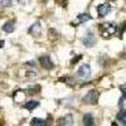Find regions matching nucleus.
Wrapping results in <instances>:
<instances>
[{
	"mask_svg": "<svg viewBox=\"0 0 126 126\" xmlns=\"http://www.w3.org/2000/svg\"><path fill=\"white\" fill-rule=\"evenodd\" d=\"M120 91L122 92V96L126 98V83H125V85H121V86H120Z\"/></svg>",
	"mask_w": 126,
	"mask_h": 126,
	"instance_id": "15",
	"label": "nucleus"
},
{
	"mask_svg": "<svg viewBox=\"0 0 126 126\" xmlns=\"http://www.w3.org/2000/svg\"><path fill=\"white\" fill-rule=\"evenodd\" d=\"M57 124H58V126H71V125L73 124L72 115H66V116H62L61 119H58Z\"/></svg>",
	"mask_w": 126,
	"mask_h": 126,
	"instance_id": "7",
	"label": "nucleus"
},
{
	"mask_svg": "<svg viewBox=\"0 0 126 126\" xmlns=\"http://www.w3.org/2000/svg\"><path fill=\"white\" fill-rule=\"evenodd\" d=\"M39 106V102L38 101H28V102H25V105H24V109H27V110H29V111H33L34 109H37Z\"/></svg>",
	"mask_w": 126,
	"mask_h": 126,
	"instance_id": "10",
	"label": "nucleus"
},
{
	"mask_svg": "<svg viewBox=\"0 0 126 126\" xmlns=\"http://www.w3.org/2000/svg\"><path fill=\"white\" fill-rule=\"evenodd\" d=\"M97 100H98V92L94 91V90L88 91L85 96H83V102L85 103H96Z\"/></svg>",
	"mask_w": 126,
	"mask_h": 126,
	"instance_id": "2",
	"label": "nucleus"
},
{
	"mask_svg": "<svg viewBox=\"0 0 126 126\" xmlns=\"http://www.w3.org/2000/svg\"><path fill=\"white\" fill-rule=\"evenodd\" d=\"M112 126H117V124L116 122H112Z\"/></svg>",
	"mask_w": 126,
	"mask_h": 126,
	"instance_id": "19",
	"label": "nucleus"
},
{
	"mask_svg": "<svg viewBox=\"0 0 126 126\" xmlns=\"http://www.w3.org/2000/svg\"><path fill=\"white\" fill-rule=\"evenodd\" d=\"M82 121H83V125H85V126H93V124H94L92 113H85V115H83Z\"/></svg>",
	"mask_w": 126,
	"mask_h": 126,
	"instance_id": "8",
	"label": "nucleus"
},
{
	"mask_svg": "<svg viewBox=\"0 0 126 126\" xmlns=\"http://www.w3.org/2000/svg\"><path fill=\"white\" fill-rule=\"evenodd\" d=\"M39 63H40V66L43 67V68H48V69H50V68H53V62L50 61V58L48 57V56H42V57H39Z\"/></svg>",
	"mask_w": 126,
	"mask_h": 126,
	"instance_id": "6",
	"label": "nucleus"
},
{
	"mask_svg": "<svg viewBox=\"0 0 126 126\" xmlns=\"http://www.w3.org/2000/svg\"><path fill=\"white\" fill-rule=\"evenodd\" d=\"M96 9H97V13H98L100 16H106L110 13V10H111V5L107 4V3H105V4L98 5Z\"/></svg>",
	"mask_w": 126,
	"mask_h": 126,
	"instance_id": "5",
	"label": "nucleus"
},
{
	"mask_svg": "<svg viewBox=\"0 0 126 126\" xmlns=\"http://www.w3.org/2000/svg\"><path fill=\"white\" fill-rule=\"evenodd\" d=\"M100 30H101L102 35H103L105 38H107V37H110V35H112V34L116 33L117 28L115 27L112 23H105V24H101Z\"/></svg>",
	"mask_w": 126,
	"mask_h": 126,
	"instance_id": "1",
	"label": "nucleus"
},
{
	"mask_svg": "<svg viewBox=\"0 0 126 126\" xmlns=\"http://www.w3.org/2000/svg\"><path fill=\"white\" fill-rule=\"evenodd\" d=\"M91 19V15L90 14H79V15H77V22L78 23H85V22H87V20H90Z\"/></svg>",
	"mask_w": 126,
	"mask_h": 126,
	"instance_id": "13",
	"label": "nucleus"
},
{
	"mask_svg": "<svg viewBox=\"0 0 126 126\" xmlns=\"http://www.w3.org/2000/svg\"><path fill=\"white\" fill-rule=\"evenodd\" d=\"M117 120H119V121H121V122L126 126V110L121 111V112L117 115Z\"/></svg>",
	"mask_w": 126,
	"mask_h": 126,
	"instance_id": "14",
	"label": "nucleus"
},
{
	"mask_svg": "<svg viewBox=\"0 0 126 126\" xmlns=\"http://www.w3.org/2000/svg\"><path fill=\"white\" fill-rule=\"evenodd\" d=\"M81 58H82V56H78V57H76V58H73L71 63H72V64H75V63H76V62H78V61H79Z\"/></svg>",
	"mask_w": 126,
	"mask_h": 126,
	"instance_id": "16",
	"label": "nucleus"
},
{
	"mask_svg": "<svg viewBox=\"0 0 126 126\" xmlns=\"http://www.w3.org/2000/svg\"><path fill=\"white\" fill-rule=\"evenodd\" d=\"M30 126H47V122L42 119H38V117H34L33 120L30 121Z\"/></svg>",
	"mask_w": 126,
	"mask_h": 126,
	"instance_id": "12",
	"label": "nucleus"
},
{
	"mask_svg": "<svg viewBox=\"0 0 126 126\" xmlns=\"http://www.w3.org/2000/svg\"><path fill=\"white\" fill-rule=\"evenodd\" d=\"M125 29H126V22H125V23L122 24V29H121V33H122V32H124Z\"/></svg>",
	"mask_w": 126,
	"mask_h": 126,
	"instance_id": "17",
	"label": "nucleus"
},
{
	"mask_svg": "<svg viewBox=\"0 0 126 126\" xmlns=\"http://www.w3.org/2000/svg\"><path fill=\"white\" fill-rule=\"evenodd\" d=\"M4 46V40H0V48H1Z\"/></svg>",
	"mask_w": 126,
	"mask_h": 126,
	"instance_id": "18",
	"label": "nucleus"
},
{
	"mask_svg": "<svg viewBox=\"0 0 126 126\" xmlns=\"http://www.w3.org/2000/svg\"><path fill=\"white\" fill-rule=\"evenodd\" d=\"M90 75H91V68H90L88 64L81 66V67L78 68V71H77V76L81 77V78H86V77H88Z\"/></svg>",
	"mask_w": 126,
	"mask_h": 126,
	"instance_id": "4",
	"label": "nucleus"
},
{
	"mask_svg": "<svg viewBox=\"0 0 126 126\" xmlns=\"http://www.w3.org/2000/svg\"><path fill=\"white\" fill-rule=\"evenodd\" d=\"M14 29H15V27H14V23L13 22H6L3 25V30L6 32V33H13Z\"/></svg>",
	"mask_w": 126,
	"mask_h": 126,
	"instance_id": "11",
	"label": "nucleus"
},
{
	"mask_svg": "<svg viewBox=\"0 0 126 126\" xmlns=\"http://www.w3.org/2000/svg\"><path fill=\"white\" fill-rule=\"evenodd\" d=\"M82 43L85 47H93L96 44V38H94V35L92 33H88L82 38Z\"/></svg>",
	"mask_w": 126,
	"mask_h": 126,
	"instance_id": "3",
	"label": "nucleus"
},
{
	"mask_svg": "<svg viewBox=\"0 0 126 126\" xmlns=\"http://www.w3.org/2000/svg\"><path fill=\"white\" fill-rule=\"evenodd\" d=\"M40 32H42V27H40V23L39 22L34 23L33 25H32V28L29 29V33L33 34V35H39Z\"/></svg>",
	"mask_w": 126,
	"mask_h": 126,
	"instance_id": "9",
	"label": "nucleus"
}]
</instances>
